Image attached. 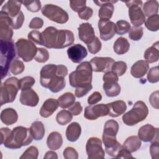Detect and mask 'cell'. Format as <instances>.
I'll return each mask as SVG.
<instances>
[{"instance_id":"4","label":"cell","mask_w":159,"mask_h":159,"mask_svg":"<svg viewBox=\"0 0 159 159\" xmlns=\"http://www.w3.org/2000/svg\"><path fill=\"white\" fill-rule=\"evenodd\" d=\"M1 75L3 79L7 76L10 64L16 57V47L13 40L6 41L1 40Z\"/></svg>"},{"instance_id":"31","label":"cell","mask_w":159,"mask_h":159,"mask_svg":"<svg viewBox=\"0 0 159 159\" xmlns=\"http://www.w3.org/2000/svg\"><path fill=\"white\" fill-rule=\"evenodd\" d=\"M32 137L35 140H40L43 139L45 135V127L41 121L34 122L30 128Z\"/></svg>"},{"instance_id":"59","label":"cell","mask_w":159,"mask_h":159,"mask_svg":"<svg viewBox=\"0 0 159 159\" xmlns=\"http://www.w3.org/2000/svg\"><path fill=\"white\" fill-rule=\"evenodd\" d=\"M102 99V95L98 91H95L92 93L88 98V103L90 105L96 104Z\"/></svg>"},{"instance_id":"38","label":"cell","mask_w":159,"mask_h":159,"mask_svg":"<svg viewBox=\"0 0 159 159\" xmlns=\"http://www.w3.org/2000/svg\"><path fill=\"white\" fill-rule=\"evenodd\" d=\"M145 25L147 29L152 32H156L159 29V16L158 14L153 15L148 17L145 20Z\"/></svg>"},{"instance_id":"35","label":"cell","mask_w":159,"mask_h":159,"mask_svg":"<svg viewBox=\"0 0 159 159\" xmlns=\"http://www.w3.org/2000/svg\"><path fill=\"white\" fill-rule=\"evenodd\" d=\"M57 101L60 107L66 109L71 106L75 102V97L73 93L66 92L60 96L58 98Z\"/></svg>"},{"instance_id":"9","label":"cell","mask_w":159,"mask_h":159,"mask_svg":"<svg viewBox=\"0 0 159 159\" xmlns=\"http://www.w3.org/2000/svg\"><path fill=\"white\" fill-rule=\"evenodd\" d=\"M129 8V16L133 26L140 27L145 20V16L141 9L142 1H129L124 2Z\"/></svg>"},{"instance_id":"20","label":"cell","mask_w":159,"mask_h":159,"mask_svg":"<svg viewBox=\"0 0 159 159\" xmlns=\"http://www.w3.org/2000/svg\"><path fill=\"white\" fill-rule=\"evenodd\" d=\"M39 101V98L37 93L31 88L21 90L19 101L24 105L30 107L36 106Z\"/></svg>"},{"instance_id":"58","label":"cell","mask_w":159,"mask_h":159,"mask_svg":"<svg viewBox=\"0 0 159 159\" xmlns=\"http://www.w3.org/2000/svg\"><path fill=\"white\" fill-rule=\"evenodd\" d=\"M43 25V20L40 17H35L31 20L29 24V27L33 29H39L42 27Z\"/></svg>"},{"instance_id":"32","label":"cell","mask_w":159,"mask_h":159,"mask_svg":"<svg viewBox=\"0 0 159 159\" xmlns=\"http://www.w3.org/2000/svg\"><path fill=\"white\" fill-rule=\"evenodd\" d=\"M130 48V43L128 40L122 37L117 39L113 45L114 52L117 55H123L127 53Z\"/></svg>"},{"instance_id":"40","label":"cell","mask_w":159,"mask_h":159,"mask_svg":"<svg viewBox=\"0 0 159 159\" xmlns=\"http://www.w3.org/2000/svg\"><path fill=\"white\" fill-rule=\"evenodd\" d=\"M130 24L124 20H119L116 23V33L118 35H124L129 32L130 30Z\"/></svg>"},{"instance_id":"24","label":"cell","mask_w":159,"mask_h":159,"mask_svg":"<svg viewBox=\"0 0 159 159\" xmlns=\"http://www.w3.org/2000/svg\"><path fill=\"white\" fill-rule=\"evenodd\" d=\"M57 100L53 98H48L43 102L40 110V114L42 117L47 118L53 114L58 107Z\"/></svg>"},{"instance_id":"39","label":"cell","mask_w":159,"mask_h":159,"mask_svg":"<svg viewBox=\"0 0 159 159\" xmlns=\"http://www.w3.org/2000/svg\"><path fill=\"white\" fill-rule=\"evenodd\" d=\"M24 69L25 66L24 63L17 58L14 59L10 64L9 71L14 75H17L22 73Z\"/></svg>"},{"instance_id":"33","label":"cell","mask_w":159,"mask_h":159,"mask_svg":"<svg viewBox=\"0 0 159 159\" xmlns=\"http://www.w3.org/2000/svg\"><path fill=\"white\" fill-rule=\"evenodd\" d=\"M66 86V82L64 77L56 76L48 83L47 88L52 93H58L61 91Z\"/></svg>"},{"instance_id":"63","label":"cell","mask_w":159,"mask_h":159,"mask_svg":"<svg viewBox=\"0 0 159 159\" xmlns=\"http://www.w3.org/2000/svg\"><path fill=\"white\" fill-rule=\"evenodd\" d=\"M57 73L59 76L65 78L68 74V68L63 65H57Z\"/></svg>"},{"instance_id":"37","label":"cell","mask_w":159,"mask_h":159,"mask_svg":"<svg viewBox=\"0 0 159 159\" xmlns=\"http://www.w3.org/2000/svg\"><path fill=\"white\" fill-rule=\"evenodd\" d=\"M73 119V115L69 111L61 110L56 116V120L61 125H65L71 121Z\"/></svg>"},{"instance_id":"62","label":"cell","mask_w":159,"mask_h":159,"mask_svg":"<svg viewBox=\"0 0 159 159\" xmlns=\"http://www.w3.org/2000/svg\"><path fill=\"white\" fill-rule=\"evenodd\" d=\"M117 158H134V157L132 155L131 153L128 150L125 149L124 147L120 150L117 157Z\"/></svg>"},{"instance_id":"17","label":"cell","mask_w":159,"mask_h":159,"mask_svg":"<svg viewBox=\"0 0 159 159\" xmlns=\"http://www.w3.org/2000/svg\"><path fill=\"white\" fill-rule=\"evenodd\" d=\"M57 75H58L57 73L56 65L48 64L43 66L42 68L40 73V84L43 87L47 88L50 81Z\"/></svg>"},{"instance_id":"3","label":"cell","mask_w":159,"mask_h":159,"mask_svg":"<svg viewBox=\"0 0 159 159\" xmlns=\"http://www.w3.org/2000/svg\"><path fill=\"white\" fill-rule=\"evenodd\" d=\"M93 69L90 62L84 61L77 66L76 70L69 75L70 84L79 88L91 84Z\"/></svg>"},{"instance_id":"60","label":"cell","mask_w":159,"mask_h":159,"mask_svg":"<svg viewBox=\"0 0 159 159\" xmlns=\"http://www.w3.org/2000/svg\"><path fill=\"white\" fill-rule=\"evenodd\" d=\"M150 104L155 109H158V91H156L151 94L149 98Z\"/></svg>"},{"instance_id":"44","label":"cell","mask_w":159,"mask_h":159,"mask_svg":"<svg viewBox=\"0 0 159 159\" xmlns=\"http://www.w3.org/2000/svg\"><path fill=\"white\" fill-rule=\"evenodd\" d=\"M49 58V53L48 50L44 48H37L36 55L34 60L39 63H45Z\"/></svg>"},{"instance_id":"41","label":"cell","mask_w":159,"mask_h":159,"mask_svg":"<svg viewBox=\"0 0 159 159\" xmlns=\"http://www.w3.org/2000/svg\"><path fill=\"white\" fill-rule=\"evenodd\" d=\"M127 65L126 63L123 61H115L112 67L111 70L114 72L118 76H122L127 70Z\"/></svg>"},{"instance_id":"30","label":"cell","mask_w":159,"mask_h":159,"mask_svg":"<svg viewBox=\"0 0 159 159\" xmlns=\"http://www.w3.org/2000/svg\"><path fill=\"white\" fill-rule=\"evenodd\" d=\"M142 142L140 139L136 135H132L126 139L123 143V147L132 153L137 151L141 147Z\"/></svg>"},{"instance_id":"50","label":"cell","mask_w":159,"mask_h":159,"mask_svg":"<svg viewBox=\"0 0 159 159\" xmlns=\"http://www.w3.org/2000/svg\"><path fill=\"white\" fill-rule=\"evenodd\" d=\"M24 21V15L22 11L19 12V14L12 19V25L11 27L13 29H20Z\"/></svg>"},{"instance_id":"42","label":"cell","mask_w":159,"mask_h":159,"mask_svg":"<svg viewBox=\"0 0 159 159\" xmlns=\"http://www.w3.org/2000/svg\"><path fill=\"white\" fill-rule=\"evenodd\" d=\"M22 4L25 6L28 11L32 12H39L41 9V2L38 0L22 1Z\"/></svg>"},{"instance_id":"28","label":"cell","mask_w":159,"mask_h":159,"mask_svg":"<svg viewBox=\"0 0 159 159\" xmlns=\"http://www.w3.org/2000/svg\"><path fill=\"white\" fill-rule=\"evenodd\" d=\"M63 144L61 135L58 132H51L47 139V145L49 149L52 150H58Z\"/></svg>"},{"instance_id":"52","label":"cell","mask_w":159,"mask_h":159,"mask_svg":"<svg viewBox=\"0 0 159 159\" xmlns=\"http://www.w3.org/2000/svg\"><path fill=\"white\" fill-rule=\"evenodd\" d=\"M102 80L104 83H117L119 81V78L114 72L112 71H109L104 74L102 76Z\"/></svg>"},{"instance_id":"1","label":"cell","mask_w":159,"mask_h":159,"mask_svg":"<svg viewBox=\"0 0 159 159\" xmlns=\"http://www.w3.org/2000/svg\"><path fill=\"white\" fill-rule=\"evenodd\" d=\"M41 33L42 45L48 48H64L72 45L75 41L74 34L69 30H58L50 26Z\"/></svg>"},{"instance_id":"64","label":"cell","mask_w":159,"mask_h":159,"mask_svg":"<svg viewBox=\"0 0 159 159\" xmlns=\"http://www.w3.org/2000/svg\"><path fill=\"white\" fill-rule=\"evenodd\" d=\"M44 159H49V158H52V159H57L58 156L56 152H53V151H48L45 156H44Z\"/></svg>"},{"instance_id":"23","label":"cell","mask_w":159,"mask_h":159,"mask_svg":"<svg viewBox=\"0 0 159 159\" xmlns=\"http://www.w3.org/2000/svg\"><path fill=\"white\" fill-rule=\"evenodd\" d=\"M22 1L9 0L1 8V11L7 14L11 19L16 17L21 11Z\"/></svg>"},{"instance_id":"46","label":"cell","mask_w":159,"mask_h":159,"mask_svg":"<svg viewBox=\"0 0 159 159\" xmlns=\"http://www.w3.org/2000/svg\"><path fill=\"white\" fill-rule=\"evenodd\" d=\"M35 79L30 76L23 77L19 80V86L20 90L31 88L35 84Z\"/></svg>"},{"instance_id":"57","label":"cell","mask_w":159,"mask_h":159,"mask_svg":"<svg viewBox=\"0 0 159 159\" xmlns=\"http://www.w3.org/2000/svg\"><path fill=\"white\" fill-rule=\"evenodd\" d=\"M68 111L73 116H78L83 111V107L81 105V103L78 101L75 102L71 106L68 107Z\"/></svg>"},{"instance_id":"53","label":"cell","mask_w":159,"mask_h":159,"mask_svg":"<svg viewBox=\"0 0 159 159\" xmlns=\"http://www.w3.org/2000/svg\"><path fill=\"white\" fill-rule=\"evenodd\" d=\"M28 39L32 42L42 45V33L38 30H32L28 34Z\"/></svg>"},{"instance_id":"48","label":"cell","mask_w":159,"mask_h":159,"mask_svg":"<svg viewBox=\"0 0 159 159\" xmlns=\"http://www.w3.org/2000/svg\"><path fill=\"white\" fill-rule=\"evenodd\" d=\"M147 80L151 83H155L159 81V70L158 66L152 67L147 74Z\"/></svg>"},{"instance_id":"56","label":"cell","mask_w":159,"mask_h":159,"mask_svg":"<svg viewBox=\"0 0 159 159\" xmlns=\"http://www.w3.org/2000/svg\"><path fill=\"white\" fill-rule=\"evenodd\" d=\"M92 88H93L92 84L86 86H83V87L76 88L75 94L77 98H81L85 96L89 91H90L92 89Z\"/></svg>"},{"instance_id":"5","label":"cell","mask_w":159,"mask_h":159,"mask_svg":"<svg viewBox=\"0 0 159 159\" xmlns=\"http://www.w3.org/2000/svg\"><path fill=\"white\" fill-rule=\"evenodd\" d=\"M148 114V109L142 101H137L133 107L122 116L123 122L129 126H132L143 121Z\"/></svg>"},{"instance_id":"14","label":"cell","mask_w":159,"mask_h":159,"mask_svg":"<svg viewBox=\"0 0 159 159\" xmlns=\"http://www.w3.org/2000/svg\"><path fill=\"white\" fill-rule=\"evenodd\" d=\"M114 62V60L111 57H95L90 61L93 71L95 72L102 73L109 71L111 69V67Z\"/></svg>"},{"instance_id":"15","label":"cell","mask_w":159,"mask_h":159,"mask_svg":"<svg viewBox=\"0 0 159 159\" xmlns=\"http://www.w3.org/2000/svg\"><path fill=\"white\" fill-rule=\"evenodd\" d=\"M100 38L104 41L111 39L116 33V24L110 20L100 19L98 22Z\"/></svg>"},{"instance_id":"51","label":"cell","mask_w":159,"mask_h":159,"mask_svg":"<svg viewBox=\"0 0 159 159\" xmlns=\"http://www.w3.org/2000/svg\"><path fill=\"white\" fill-rule=\"evenodd\" d=\"M158 139H157L152 142L150 147V153L152 159L159 158V147Z\"/></svg>"},{"instance_id":"47","label":"cell","mask_w":159,"mask_h":159,"mask_svg":"<svg viewBox=\"0 0 159 159\" xmlns=\"http://www.w3.org/2000/svg\"><path fill=\"white\" fill-rule=\"evenodd\" d=\"M101 42L97 37H96L91 43L87 45L88 51L92 54H96L99 52L101 49Z\"/></svg>"},{"instance_id":"43","label":"cell","mask_w":159,"mask_h":159,"mask_svg":"<svg viewBox=\"0 0 159 159\" xmlns=\"http://www.w3.org/2000/svg\"><path fill=\"white\" fill-rule=\"evenodd\" d=\"M39 156L38 148L35 146H30L20 157V159H37Z\"/></svg>"},{"instance_id":"8","label":"cell","mask_w":159,"mask_h":159,"mask_svg":"<svg viewBox=\"0 0 159 159\" xmlns=\"http://www.w3.org/2000/svg\"><path fill=\"white\" fill-rule=\"evenodd\" d=\"M42 13L50 20L58 24H65L69 19L68 14L65 10L57 5L52 4L45 5L42 9Z\"/></svg>"},{"instance_id":"11","label":"cell","mask_w":159,"mask_h":159,"mask_svg":"<svg viewBox=\"0 0 159 159\" xmlns=\"http://www.w3.org/2000/svg\"><path fill=\"white\" fill-rule=\"evenodd\" d=\"M86 151L89 159H102L105 157V153L102 147V141L96 137H90L88 140Z\"/></svg>"},{"instance_id":"18","label":"cell","mask_w":159,"mask_h":159,"mask_svg":"<svg viewBox=\"0 0 159 159\" xmlns=\"http://www.w3.org/2000/svg\"><path fill=\"white\" fill-rule=\"evenodd\" d=\"M97 6H101L98 11V16L100 19L109 20L112 16L114 6L113 3L117 2L114 1H94Z\"/></svg>"},{"instance_id":"7","label":"cell","mask_w":159,"mask_h":159,"mask_svg":"<svg viewBox=\"0 0 159 159\" xmlns=\"http://www.w3.org/2000/svg\"><path fill=\"white\" fill-rule=\"evenodd\" d=\"M15 47L17 56L25 62L32 60L37 51V48L34 42L23 38L17 40Z\"/></svg>"},{"instance_id":"45","label":"cell","mask_w":159,"mask_h":159,"mask_svg":"<svg viewBox=\"0 0 159 159\" xmlns=\"http://www.w3.org/2000/svg\"><path fill=\"white\" fill-rule=\"evenodd\" d=\"M143 32L142 27L132 26L129 32V37L134 41L139 40L143 36Z\"/></svg>"},{"instance_id":"10","label":"cell","mask_w":159,"mask_h":159,"mask_svg":"<svg viewBox=\"0 0 159 159\" xmlns=\"http://www.w3.org/2000/svg\"><path fill=\"white\" fill-rule=\"evenodd\" d=\"M119 130V124L115 120L111 119L106 122L102 134V141L105 148L114 146L118 143L116 135Z\"/></svg>"},{"instance_id":"36","label":"cell","mask_w":159,"mask_h":159,"mask_svg":"<svg viewBox=\"0 0 159 159\" xmlns=\"http://www.w3.org/2000/svg\"><path fill=\"white\" fill-rule=\"evenodd\" d=\"M102 88L108 97H116L120 93V86L117 83H104Z\"/></svg>"},{"instance_id":"22","label":"cell","mask_w":159,"mask_h":159,"mask_svg":"<svg viewBox=\"0 0 159 159\" xmlns=\"http://www.w3.org/2000/svg\"><path fill=\"white\" fill-rule=\"evenodd\" d=\"M108 107V116L112 117H117L123 114L127 109L126 103L122 100L116 101L106 104Z\"/></svg>"},{"instance_id":"6","label":"cell","mask_w":159,"mask_h":159,"mask_svg":"<svg viewBox=\"0 0 159 159\" xmlns=\"http://www.w3.org/2000/svg\"><path fill=\"white\" fill-rule=\"evenodd\" d=\"M19 89L18 78L14 76L7 78L1 86V105L13 102Z\"/></svg>"},{"instance_id":"61","label":"cell","mask_w":159,"mask_h":159,"mask_svg":"<svg viewBox=\"0 0 159 159\" xmlns=\"http://www.w3.org/2000/svg\"><path fill=\"white\" fill-rule=\"evenodd\" d=\"M11 130L7 127H2L1 129V143L3 144L6 139L11 134Z\"/></svg>"},{"instance_id":"21","label":"cell","mask_w":159,"mask_h":159,"mask_svg":"<svg viewBox=\"0 0 159 159\" xmlns=\"http://www.w3.org/2000/svg\"><path fill=\"white\" fill-rule=\"evenodd\" d=\"M78 36L80 39L86 45L91 43L96 37L94 30L91 24L82 23L78 27Z\"/></svg>"},{"instance_id":"29","label":"cell","mask_w":159,"mask_h":159,"mask_svg":"<svg viewBox=\"0 0 159 159\" xmlns=\"http://www.w3.org/2000/svg\"><path fill=\"white\" fill-rule=\"evenodd\" d=\"M144 58L148 63L157 62L159 58L158 42H156L150 47L148 48L144 53Z\"/></svg>"},{"instance_id":"34","label":"cell","mask_w":159,"mask_h":159,"mask_svg":"<svg viewBox=\"0 0 159 159\" xmlns=\"http://www.w3.org/2000/svg\"><path fill=\"white\" fill-rule=\"evenodd\" d=\"M145 16L150 17L153 15L158 14V2L156 0H150L146 1L143 6L142 10Z\"/></svg>"},{"instance_id":"16","label":"cell","mask_w":159,"mask_h":159,"mask_svg":"<svg viewBox=\"0 0 159 159\" xmlns=\"http://www.w3.org/2000/svg\"><path fill=\"white\" fill-rule=\"evenodd\" d=\"M138 137L144 142H152L158 139V129L151 124H145L139 129Z\"/></svg>"},{"instance_id":"27","label":"cell","mask_w":159,"mask_h":159,"mask_svg":"<svg viewBox=\"0 0 159 159\" xmlns=\"http://www.w3.org/2000/svg\"><path fill=\"white\" fill-rule=\"evenodd\" d=\"M81 132V125L76 122L71 123L66 128V137L68 141L76 142L80 137Z\"/></svg>"},{"instance_id":"25","label":"cell","mask_w":159,"mask_h":159,"mask_svg":"<svg viewBox=\"0 0 159 159\" xmlns=\"http://www.w3.org/2000/svg\"><path fill=\"white\" fill-rule=\"evenodd\" d=\"M149 70V65L145 60L137 61L131 67L130 74L135 78L143 77Z\"/></svg>"},{"instance_id":"13","label":"cell","mask_w":159,"mask_h":159,"mask_svg":"<svg viewBox=\"0 0 159 159\" xmlns=\"http://www.w3.org/2000/svg\"><path fill=\"white\" fill-rule=\"evenodd\" d=\"M106 116H108V107L107 104H92L86 106L84 109V117L88 120H96L100 117Z\"/></svg>"},{"instance_id":"26","label":"cell","mask_w":159,"mask_h":159,"mask_svg":"<svg viewBox=\"0 0 159 159\" xmlns=\"http://www.w3.org/2000/svg\"><path fill=\"white\" fill-rule=\"evenodd\" d=\"M17 113L16 111L12 108H6L3 109L1 113V120L5 125H12L17 121Z\"/></svg>"},{"instance_id":"19","label":"cell","mask_w":159,"mask_h":159,"mask_svg":"<svg viewBox=\"0 0 159 159\" xmlns=\"http://www.w3.org/2000/svg\"><path fill=\"white\" fill-rule=\"evenodd\" d=\"M67 54L70 60L73 63H79L86 57L88 52L84 46L77 43L68 48L67 50Z\"/></svg>"},{"instance_id":"12","label":"cell","mask_w":159,"mask_h":159,"mask_svg":"<svg viewBox=\"0 0 159 159\" xmlns=\"http://www.w3.org/2000/svg\"><path fill=\"white\" fill-rule=\"evenodd\" d=\"M12 19L4 12H0V39L2 40H12L13 30L11 27Z\"/></svg>"},{"instance_id":"2","label":"cell","mask_w":159,"mask_h":159,"mask_svg":"<svg viewBox=\"0 0 159 159\" xmlns=\"http://www.w3.org/2000/svg\"><path fill=\"white\" fill-rule=\"evenodd\" d=\"M30 128L23 126L14 127L9 137L4 142V145L10 149H18L30 144L33 140Z\"/></svg>"},{"instance_id":"55","label":"cell","mask_w":159,"mask_h":159,"mask_svg":"<svg viewBox=\"0 0 159 159\" xmlns=\"http://www.w3.org/2000/svg\"><path fill=\"white\" fill-rule=\"evenodd\" d=\"M93 14V9L88 6L84 7L81 11L78 12V17L80 19L85 20H88V19H89L92 17Z\"/></svg>"},{"instance_id":"49","label":"cell","mask_w":159,"mask_h":159,"mask_svg":"<svg viewBox=\"0 0 159 159\" xmlns=\"http://www.w3.org/2000/svg\"><path fill=\"white\" fill-rule=\"evenodd\" d=\"M86 1L85 0H71L70 1V6L71 9L76 12H79L86 7Z\"/></svg>"},{"instance_id":"54","label":"cell","mask_w":159,"mask_h":159,"mask_svg":"<svg viewBox=\"0 0 159 159\" xmlns=\"http://www.w3.org/2000/svg\"><path fill=\"white\" fill-rule=\"evenodd\" d=\"M63 157L65 159H78V153L77 151L71 147H67L63 151Z\"/></svg>"}]
</instances>
